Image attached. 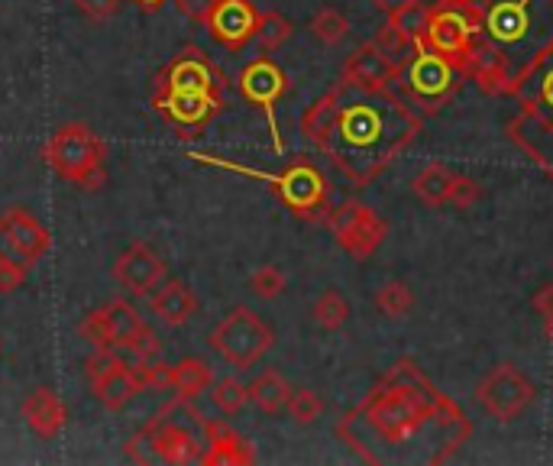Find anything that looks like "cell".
I'll list each match as a JSON object with an SVG mask.
<instances>
[{
	"label": "cell",
	"instance_id": "33",
	"mask_svg": "<svg viewBox=\"0 0 553 466\" xmlns=\"http://www.w3.org/2000/svg\"><path fill=\"white\" fill-rule=\"evenodd\" d=\"M376 308L385 318H408L414 308V292L405 282H385L376 292Z\"/></svg>",
	"mask_w": 553,
	"mask_h": 466
},
{
	"label": "cell",
	"instance_id": "15",
	"mask_svg": "<svg viewBox=\"0 0 553 466\" xmlns=\"http://www.w3.org/2000/svg\"><path fill=\"white\" fill-rule=\"evenodd\" d=\"M140 327H143L140 311H136L127 298H114L81 321V337H85L94 350H127Z\"/></svg>",
	"mask_w": 553,
	"mask_h": 466
},
{
	"label": "cell",
	"instance_id": "26",
	"mask_svg": "<svg viewBox=\"0 0 553 466\" xmlns=\"http://www.w3.org/2000/svg\"><path fill=\"white\" fill-rule=\"evenodd\" d=\"M246 389H250V402L262 411V415H282V411L288 408V399H292V392H295L279 369L259 373Z\"/></svg>",
	"mask_w": 553,
	"mask_h": 466
},
{
	"label": "cell",
	"instance_id": "21",
	"mask_svg": "<svg viewBox=\"0 0 553 466\" xmlns=\"http://www.w3.org/2000/svg\"><path fill=\"white\" fill-rule=\"evenodd\" d=\"M149 431H152V447H156V457L165 463H201V444L198 437L191 434L185 424H175V421H165V415L159 411L156 421H149Z\"/></svg>",
	"mask_w": 553,
	"mask_h": 466
},
{
	"label": "cell",
	"instance_id": "19",
	"mask_svg": "<svg viewBox=\"0 0 553 466\" xmlns=\"http://www.w3.org/2000/svg\"><path fill=\"white\" fill-rule=\"evenodd\" d=\"M259 13L262 10L253 7V0H217L204 30L211 33L217 46H224L227 52H240L256 39Z\"/></svg>",
	"mask_w": 553,
	"mask_h": 466
},
{
	"label": "cell",
	"instance_id": "9",
	"mask_svg": "<svg viewBox=\"0 0 553 466\" xmlns=\"http://www.w3.org/2000/svg\"><path fill=\"white\" fill-rule=\"evenodd\" d=\"M402 81H405V91L411 94V101L418 104L421 111L437 114L440 107L460 91L463 72L444 56H437V52L424 49L418 43L414 56L402 65Z\"/></svg>",
	"mask_w": 553,
	"mask_h": 466
},
{
	"label": "cell",
	"instance_id": "43",
	"mask_svg": "<svg viewBox=\"0 0 553 466\" xmlns=\"http://www.w3.org/2000/svg\"><path fill=\"white\" fill-rule=\"evenodd\" d=\"M382 13H389V17H402V13H411L418 7V0H372Z\"/></svg>",
	"mask_w": 553,
	"mask_h": 466
},
{
	"label": "cell",
	"instance_id": "13",
	"mask_svg": "<svg viewBox=\"0 0 553 466\" xmlns=\"http://www.w3.org/2000/svg\"><path fill=\"white\" fill-rule=\"evenodd\" d=\"M237 88L243 94V101H250L253 107H259L262 114L269 117V130H272V140H275V153H282V136H279V123H275V104L285 98L288 91V75L285 68L269 59V56H259L250 65L243 68L240 78H237Z\"/></svg>",
	"mask_w": 553,
	"mask_h": 466
},
{
	"label": "cell",
	"instance_id": "29",
	"mask_svg": "<svg viewBox=\"0 0 553 466\" xmlns=\"http://www.w3.org/2000/svg\"><path fill=\"white\" fill-rule=\"evenodd\" d=\"M311 318H314L317 327H324V331H340V327L350 321V301L343 298L337 289H327L311 305Z\"/></svg>",
	"mask_w": 553,
	"mask_h": 466
},
{
	"label": "cell",
	"instance_id": "7",
	"mask_svg": "<svg viewBox=\"0 0 553 466\" xmlns=\"http://www.w3.org/2000/svg\"><path fill=\"white\" fill-rule=\"evenodd\" d=\"M204 162V166H220V169H233V172H243V175H253L269 182V188L279 195V201L285 204L288 211L301 221H324L327 217V178L324 172L314 166L311 159H295L279 175H266V172H253V169H243V166H233V162L224 159H214V156H191Z\"/></svg>",
	"mask_w": 553,
	"mask_h": 466
},
{
	"label": "cell",
	"instance_id": "41",
	"mask_svg": "<svg viewBox=\"0 0 553 466\" xmlns=\"http://www.w3.org/2000/svg\"><path fill=\"white\" fill-rule=\"evenodd\" d=\"M534 308L544 318V334H547L550 347H553V285H544V289L534 295Z\"/></svg>",
	"mask_w": 553,
	"mask_h": 466
},
{
	"label": "cell",
	"instance_id": "8",
	"mask_svg": "<svg viewBox=\"0 0 553 466\" xmlns=\"http://www.w3.org/2000/svg\"><path fill=\"white\" fill-rule=\"evenodd\" d=\"M207 344L227 366L250 369L275 347V331L253 308L237 305L214 324V331L207 334Z\"/></svg>",
	"mask_w": 553,
	"mask_h": 466
},
{
	"label": "cell",
	"instance_id": "39",
	"mask_svg": "<svg viewBox=\"0 0 553 466\" xmlns=\"http://www.w3.org/2000/svg\"><path fill=\"white\" fill-rule=\"evenodd\" d=\"M127 457L133 463H152V460H159L156 457V447H152V431H149V424L143 431H136L130 441H127Z\"/></svg>",
	"mask_w": 553,
	"mask_h": 466
},
{
	"label": "cell",
	"instance_id": "5",
	"mask_svg": "<svg viewBox=\"0 0 553 466\" xmlns=\"http://www.w3.org/2000/svg\"><path fill=\"white\" fill-rule=\"evenodd\" d=\"M482 36V0H437L431 10H421V26L414 39L453 62L466 78L473 46Z\"/></svg>",
	"mask_w": 553,
	"mask_h": 466
},
{
	"label": "cell",
	"instance_id": "3",
	"mask_svg": "<svg viewBox=\"0 0 553 466\" xmlns=\"http://www.w3.org/2000/svg\"><path fill=\"white\" fill-rule=\"evenodd\" d=\"M482 39L511 65L508 94L553 56V0H489L482 4Z\"/></svg>",
	"mask_w": 553,
	"mask_h": 466
},
{
	"label": "cell",
	"instance_id": "2",
	"mask_svg": "<svg viewBox=\"0 0 553 466\" xmlns=\"http://www.w3.org/2000/svg\"><path fill=\"white\" fill-rule=\"evenodd\" d=\"M431 418L466 441L469 424L463 411L431 386V379L414 366V360H398L343 424H363V431L382 444H405Z\"/></svg>",
	"mask_w": 553,
	"mask_h": 466
},
{
	"label": "cell",
	"instance_id": "6",
	"mask_svg": "<svg viewBox=\"0 0 553 466\" xmlns=\"http://www.w3.org/2000/svg\"><path fill=\"white\" fill-rule=\"evenodd\" d=\"M43 159L55 175L85 191H94L107 182V146L88 123H65L55 130L43 146Z\"/></svg>",
	"mask_w": 553,
	"mask_h": 466
},
{
	"label": "cell",
	"instance_id": "12",
	"mask_svg": "<svg viewBox=\"0 0 553 466\" xmlns=\"http://www.w3.org/2000/svg\"><path fill=\"white\" fill-rule=\"evenodd\" d=\"M85 373L91 379L94 399L107 411H123L136 395L146 392L136 369L123 360L120 350H94L85 363Z\"/></svg>",
	"mask_w": 553,
	"mask_h": 466
},
{
	"label": "cell",
	"instance_id": "11",
	"mask_svg": "<svg viewBox=\"0 0 553 466\" xmlns=\"http://www.w3.org/2000/svg\"><path fill=\"white\" fill-rule=\"evenodd\" d=\"M534 395H537L534 382L524 376L515 363H495L476 386L479 405L489 411V418L502 421V424L521 418L524 411H528V405L534 402Z\"/></svg>",
	"mask_w": 553,
	"mask_h": 466
},
{
	"label": "cell",
	"instance_id": "40",
	"mask_svg": "<svg viewBox=\"0 0 553 466\" xmlns=\"http://www.w3.org/2000/svg\"><path fill=\"white\" fill-rule=\"evenodd\" d=\"M123 0H75V7L91 20H107L120 10Z\"/></svg>",
	"mask_w": 553,
	"mask_h": 466
},
{
	"label": "cell",
	"instance_id": "1",
	"mask_svg": "<svg viewBox=\"0 0 553 466\" xmlns=\"http://www.w3.org/2000/svg\"><path fill=\"white\" fill-rule=\"evenodd\" d=\"M418 133L421 114L398 98L389 85L369 88L340 78L334 127H330L321 153L334 159V166L353 185L363 188L389 169L392 159L408 149Z\"/></svg>",
	"mask_w": 553,
	"mask_h": 466
},
{
	"label": "cell",
	"instance_id": "38",
	"mask_svg": "<svg viewBox=\"0 0 553 466\" xmlns=\"http://www.w3.org/2000/svg\"><path fill=\"white\" fill-rule=\"evenodd\" d=\"M26 276H30V269L23 263H17V259H10V256H0V295L17 292L26 282Z\"/></svg>",
	"mask_w": 553,
	"mask_h": 466
},
{
	"label": "cell",
	"instance_id": "34",
	"mask_svg": "<svg viewBox=\"0 0 553 466\" xmlns=\"http://www.w3.org/2000/svg\"><path fill=\"white\" fill-rule=\"evenodd\" d=\"M250 292L256 295V298H262V301H272V298H279L285 289H288V276L279 269V266H272V263H266V266H259L253 276H250Z\"/></svg>",
	"mask_w": 553,
	"mask_h": 466
},
{
	"label": "cell",
	"instance_id": "18",
	"mask_svg": "<svg viewBox=\"0 0 553 466\" xmlns=\"http://www.w3.org/2000/svg\"><path fill=\"white\" fill-rule=\"evenodd\" d=\"M110 276H114V282L120 285L123 292L143 298V295H152V289H159V285L165 282V276H169V266H165V259L152 250L149 243L136 240L117 256V263H114V269H110Z\"/></svg>",
	"mask_w": 553,
	"mask_h": 466
},
{
	"label": "cell",
	"instance_id": "24",
	"mask_svg": "<svg viewBox=\"0 0 553 466\" xmlns=\"http://www.w3.org/2000/svg\"><path fill=\"white\" fill-rule=\"evenodd\" d=\"M149 308L165 327H182L198 314V295L191 292L182 279H165L159 289L149 295Z\"/></svg>",
	"mask_w": 553,
	"mask_h": 466
},
{
	"label": "cell",
	"instance_id": "42",
	"mask_svg": "<svg viewBox=\"0 0 553 466\" xmlns=\"http://www.w3.org/2000/svg\"><path fill=\"white\" fill-rule=\"evenodd\" d=\"M214 4H217V0H175L178 13H182V17H188V20H195V23H207Z\"/></svg>",
	"mask_w": 553,
	"mask_h": 466
},
{
	"label": "cell",
	"instance_id": "44",
	"mask_svg": "<svg viewBox=\"0 0 553 466\" xmlns=\"http://www.w3.org/2000/svg\"><path fill=\"white\" fill-rule=\"evenodd\" d=\"M136 4H140V7H143L146 13H156V10H159V7L165 4V0H136Z\"/></svg>",
	"mask_w": 553,
	"mask_h": 466
},
{
	"label": "cell",
	"instance_id": "20",
	"mask_svg": "<svg viewBox=\"0 0 553 466\" xmlns=\"http://www.w3.org/2000/svg\"><path fill=\"white\" fill-rule=\"evenodd\" d=\"M23 418H26V424H30V431L36 437H43V441H55L68 424V408L59 399V392L39 386L23 399Z\"/></svg>",
	"mask_w": 553,
	"mask_h": 466
},
{
	"label": "cell",
	"instance_id": "17",
	"mask_svg": "<svg viewBox=\"0 0 553 466\" xmlns=\"http://www.w3.org/2000/svg\"><path fill=\"white\" fill-rule=\"evenodd\" d=\"M152 88L156 91H214V94H224L227 81H224V72H220V68L207 59L201 49L188 46L162 68Z\"/></svg>",
	"mask_w": 553,
	"mask_h": 466
},
{
	"label": "cell",
	"instance_id": "4",
	"mask_svg": "<svg viewBox=\"0 0 553 466\" xmlns=\"http://www.w3.org/2000/svg\"><path fill=\"white\" fill-rule=\"evenodd\" d=\"M511 98H518V114L508 123V136L553 178V56L537 65Z\"/></svg>",
	"mask_w": 553,
	"mask_h": 466
},
{
	"label": "cell",
	"instance_id": "23",
	"mask_svg": "<svg viewBox=\"0 0 553 466\" xmlns=\"http://www.w3.org/2000/svg\"><path fill=\"white\" fill-rule=\"evenodd\" d=\"M402 78V65H395L392 59H385L376 49V43L359 46L353 56L343 65V81L353 85H369V88H385L392 81Z\"/></svg>",
	"mask_w": 553,
	"mask_h": 466
},
{
	"label": "cell",
	"instance_id": "36",
	"mask_svg": "<svg viewBox=\"0 0 553 466\" xmlns=\"http://www.w3.org/2000/svg\"><path fill=\"white\" fill-rule=\"evenodd\" d=\"M479 198H482V188H479L476 178L456 172V175H453V188H450V208H456V211H469Z\"/></svg>",
	"mask_w": 553,
	"mask_h": 466
},
{
	"label": "cell",
	"instance_id": "45",
	"mask_svg": "<svg viewBox=\"0 0 553 466\" xmlns=\"http://www.w3.org/2000/svg\"><path fill=\"white\" fill-rule=\"evenodd\" d=\"M482 4H489V0H482Z\"/></svg>",
	"mask_w": 553,
	"mask_h": 466
},
{
	"label": "cell",
	"instance_id": "25",
	"mask_svg": "<svg viewBox=\"0 0 553 466\" xmlns=\"http://www.w3.org/2000/svg\"><path fill=\"white\" fill-rule=\"evenodd\" d=\"M169 389L175 392L178 402H195L198 395H204L214 386V369L201 356H185L175 366H169Z\"/></svg>",
	"mask_w": 553,
	"mask_h": 466
},
{
	"label": "cell",
	"instance_id": "22",
	"mask_svg": "<svg viewBox=\"0 0 553 466\" xmlns=\"http://www.w3.org/2000/svg\"><path fill=\"white\" fill-rule=\"evenodd\" d=\"M207 450L201 454V463L220 466V463H253L256 450L250 447L243 434H237L227 421H201Z\"/></svg>",
	"mask_w": 553,
	"mask_h": 466
},
{
	"label": "cell",
	"instance_id": "37",
	"mask_svg": "<svg viewBox=\"0 0 553 466\" xmlns=\"http://www.w3.org/2000/svg\"><path fill=\"white\" fill-rule=\"evenodd\" d=\"M136 360H159V353H162V340L159 334L152 331L149 324H143L140 331H136V337L130 340V347H127Z\"/></svg>",
	"mask_w": 553,
	"mask_h": 466
},
{
	"label": "cell",
	"instance_id": "30",
	"mask_svg": "<svg viewBox=\"0 0 553 466\" xmlns=\"http://www.w3.org/2000/svg\"><path fill=\"white\" fill-rule=\"evenodd\" d=\"M295 33V26L292 20H285L282 13H259V30H256V43L262 52H275V49H282L288 39H292Z\"/></svg>",
	"mask_w": 553,
	"mask_h": 466
},
{
	"label": "cell",
	"instance_id": "14",
	"mask_svg": "<svg viewBox=\"0 0 553 466\" xmlns=\"http://www.w3.org/2000/svg\"><path fill=\"white\" fill-rule=\"evenodd\" d=\"M224 94L214 91H156L152 88V107L172 123L182 136H198L207 123L224 111Z\"/></svg>",
	"mask_w": 553,
	"mask_h": 466
},
{
	"label": "cell",
	"instance_id": "16",
	"mask_svg": "<svg viewBox=\"0 0 553 466\" xmlns=\"http://www.w3.org/2000/svg\"><path fill=\"white\" fill-rule=\"evenodd\" d=\"M52 250V233L36 221L33 211L7 208L0 217V256H10L33 269Z\"/></svg>",
	"mask_w": 553,
	"mask_h": 466
},
{
	"label": "cell",
	"instance_id": "32",
	"mask_svg": "<svg viewBox=\"0 0 553 466\" xmlns=\"http://www.w3.org/2000/svg\"><path fill=\"white\" fill-rule=\"evenodd\" d=\"M311 33H314L317 43H324V46H337V43H343V39H347V33H350V20L343 17L340 10L324 7V10H317V13H314V20H311Z\"/></svg>",
	"mask_w": 553,
	"mask_h": 466
},
{
	"label": "cell",
	"instance_id": "31",
	"mask_svg": "<svg viewBox=\"0 0 553 466\" xmlns=\"http://www.w3.org/2000/svg\"><path fill=\"white\" fill-rule=\"evenodd\" d=\"M211 402L220 415H240L243 405L250 402V389H246L240 379L224 376L211 386Z\"/></svg>",
	"mask_w": 553,
	"mask_h": 466
},
{
	"label": "cell",
	"instance_id": "27",
	"mask_svg": "<svg viewBox=\"0 0 553 466\" xmlns=\"http://www.w3.org/2000/svg\"><path fill=\"white\" fill-rule=\"evenodd\" d=\"M372 43H376L382 56L392 59L395 65H405L414 56V49H418V39H414V33L405 26V20H398V17L385 20L376 30V36H372Z\"/></svg>",
	"mask_w": 553,
	"mask_h": 466
},
{
	"label": "cell",
	"instance_id": "35",
	"mask_svg": "<svg viewBox=\"0 0 553 466\" xmlns=\"http://www.w3.org/2000/svg\"><path fill=\"white\" fill-rule=\"evenodd\" d=\"M288 415H292L298 424H314L324 415V399L314 389H295L292 399H288Z\"/></svg>",
	"mask_w": 553,
	"mask_h": 466
},
{
	"label": "cell",
	"instance_id": "28",
	"mask_svg": "<svg viewBox=\"0 0 553 466\" xmlns=\"http://www.w3.org/2000/svg\"><path fill=\"white\" fill-rule=\"evenodd\" d=\"M453 175L447 166H440V162H434V166H427L418 178H414V195H418V201H424L427 208H447L450 204V188H453Z\"/></svg>",
	"mask_w": 553,
	"mask_h": 466
},
{
	"label": "cell",
	"instance_id": "10",
	"mask_svg": "<svg viewBox=\"0 0 553 466\" xmlns=\"http://www.w3.org/2000/svg\"><path fill=\"white\" fill-rule=\"evenodd\" d=\"M324 221L334 230L340 250L356 263H366L389 237V224L363 201H343L337 211H327Z\"/></svg>",
	"mask_w": 553,
	"mask_h": 466
}]
</instances>
